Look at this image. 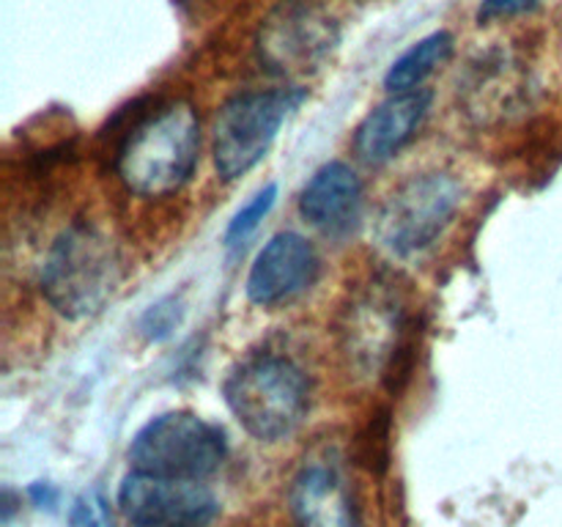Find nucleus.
Here are the masks:
<instances>
[{"label":"nucleus","instance_id":"obj_5","mask_svg":"<svg viewBox=\"0 0 562 527\" xmlns=\"http://www.w3.org/2000/svg\"><path fill=\"white\" fill-rule=\"evenodd\" d=\"M307 99L300 86L245 91L220 108L212 130L214 168L220 179L236 181L269 154L289 115Z\"/></svg>","mask_w":562,"mask_h":527},{"label":"nucleus","instance_id":"obj_3","mask_svg":"<svg viewBox=\"0 0 562 527\" xmlns=\"http://www.w3.org/2000/svg\"><path fill=\"white\" fill-rule=\"evenodd\" d=\"M223 399L250 437L278 442L291 437L307 417L311 379L294 357L256 351L228 373Z\"/></svg>","mask_w":562,"mask_h":527},{"label":"nucleus","instance_id":"obj_12","mask_svg":"<svg viewBox=\"0 0 562 527\" xmlns=\"http://www.w3.org/2000/svg\"><path fill=\"white\" fill-rule=\"evenodd\" d=\"M296 527H362L349 481L329 456L305 461L289 489Z\"/></svg>","mask_w":562,"mask_h":527},{"label":"nucleus","instance_id":"obj_9","mask_svg":"<svg viewBox=\"0 0 562 527\" xmlns=\"http://www.w3.org/2000/svg\"><path fill=\"white\" fill-rule=\"evenodd\" d=\"M119 508L132 527H206L217 497L201 481L132 470L119 486Z\"/></svg>","mask_w":562,"mask_h":527},{"label":"nucleus","instance_id":"obj_17","mask_svg":"<svg viewBox=\"0 0 562 527\" xmlns=\"http://www.w3.org/2000/svg\"><path fill=\"white\" fill-rule=\"evenodd\" d=\"M181 316H184L181 296L168 294L143 311L137 327H140L143 338L151 340V344H159V340H168L173 335V329L181 324Z\"/></svg>","mask_w":562,"mask_h":527},{"label":"nucleus","instance_id":"obj_1","mask_svg":"<svg viewBox=\"0 0 562 527\" xmlns=\"http://www.w3.org/2000/svg\"><path fill=\"white\" fill-rule=\"evenodd\" d=\"M201 157V121L184 99L162 102L126 130L115 173L137 198H165L192 179Z\"/></svg>","mask_w":562,"mask_h":527},{"label":"nucleus","instance_id":"obj_13","mask_svg":"<svg viewBox=\"0 0 562 527\" xmlns=\"http://www.w3.org/2000/svg\"><path fill=\"white\" fill-rule=\"evenodd\" d=\"M366 187L357 170L344 159L324 162L300 192V212L329 239H346L360 225Z\"/></svg>","mask_w":562,"mask_h":527},{"label":"nucleus","instance_id":"obj_16","mask_svg":"<svg viewBox=\"0 0 562 527\" xmlns=\"http://www.w3.org/2000/svg\"><path fill=\"white\" fill-rule=\"evenodd\" d=\"M278 195H280L278 184H263L261 190H258L256 195H252L250 201H247L245 206H241L239 212L228 220V225H225V234H223V245L231 247V250L245 245V242L250 239L258 228H261L263 220L269 217V212H272L274 203H278Z\"/></svg>","mask_w":562,"mask_h":527},{"label":"nucleus","instance_id":"obj_8","mask_svg":"<svg viewBox=\"0 0 562 527\" xmlns=\"http://www.w3.org/2000/svg\"><path fill=\"white\" fill-rule=\"evenodd\" d=\"M340 42V25L318 0H285L261 20L256 36L258 60L280 77L322 69Z\"/></svg>","mask_w":562,"mask_h":527},{"label":"nucleus","instance_id":"obj_20","mask_svg":"<svg viewBox=\"0 0 562 527\" xmlns=\"http://www.w3.org/2000/svg\"><path fill=\"white\" fill-rule=\"evenodd\" d=\"M27 494H31L33 505H38V508H53L55 500H58V492L49 483H33Z\"/></svg>","mask_w":562,"mask_h":527},{"label":"nucleus","instance_id":"obj_15","mask_svg":"<svg viewBox=\"0 0 562 527\" xmlns=\"http://www.w3.org/2000/svg\"><path fill=\"white\" fill-rule=\"evenodd\" d=\"M456 49V38L450 31H434L426 38H420L417 44H412L406 53H401L398 58L390 64L387 75H384V88L390 93L401 91H415L423 86L428 75L445 66L450 60Z\"/></svg>","mask_w":562,"mask_h":527},{"label":"nucleus","instance_id":"obj_14","mask_svg":"<svg viewBox=\"0 0 562 527\" xmlns=\"http://www.w3.org/2000/svg\"><path fill=\"white\" fill-rule=\"evenodd\" d=\"M434 93L428 88L390 93L362 119L355 135V154L368 165H384L415 141L428 119Z\"/></svg>","mask_w":562,"mask_h":527},{"label":"nucleus","instance_id":"obj_19","mask_svg":"<svg viewBox=\"0 0 562 527\" xmlns=\"http://www.w3.org/2000/svg\"><path fill=\"white\" fill-rule=\"evenodd\" d=\"M536 3L538 0H483L481 9H477V22L508 20V16L525 14Z\"/></svg>","mask_w":562,"mask_h":527},{"label":"nucleus","instance_id":"obj_18","mask_svg":"<svg viewBox=\"0 0 562 527\" xmlns=\"http://www.w3.org/2000/svg\"><path fill=\"white\" fill-rule=\"evenodd\" d=\"M69 527H113L110 519V505L97 489H88V492L77 494L69 505Z\"/></svg>","mask_w":562,"mask_h":527},{"label":"nucleus","instance_id":"obj_2","mask_svg":"<svg viewBox=\"0 0 562 527\" xmlns=\"http://www.w3.org/2000/svg\"><path fill=\"white\" fill-rule=\"evenodd\" d=\"M124 278L119 245L97 225L75 223L60 231L44 256V300L64 318L80 322L104 311Z\"/></svg>","mask_w":562,"mask_h":527},{"label":"nucleus","instance_id":"obj_6","mask_svg":"<svg viewBox=\"0 0 562 527\" xmlns=\"http://www.w3.org/2000/svg\"><path fill=\"white\" fill-rule=\"evenodd\" d=\"M228 456L223 428L195 412L173 410L137 428L130 445L132 470L148 475L203 481L217 472Z\"/></svg>","mask_w":562,"mask_h":527},{"label":"nucleus","instance_id":"obj_10","mask_svg":"<svg viewBox=\"0 0 562 527\" xmlns=\"http://www.w3.org/2000/svg\"><path fill=\"white\" fill-rule=\"evenodd\" d=\"M322 256L307 236L280 231L252 258L245 294L258 307H280L294 302L316 285Z\"/></svg>","mask_w":562,"mask_h":527},{"label":"nucleus","instance_id":"obj_7","mask_svg":"<svg viewBox=\"0 0 562 527\" xmlns=\"http://www.w3.org/2000/svg\"><path fill=\"white\" fill-rule=\"evenodd\" d=\"M464 201L453 173L434 170L395 187L376 217V242L393 258H415L448 231Z\"/></svg>","mask_w":562,"mask_h":527},{"label":"nucleus","instance_id":"obj_4","mask_svg":"<svg viewBox=\"0 0 562 527\" xmlns=\"http://www.w3.org/2000/svg\"><path fill=\"white\" fill-rule=\"evenodd\" d=\"M340 349L357 377H382L393 390L404 384L415 357V333L393 280L373 278L351 296L340 322Z\"/></svg>","mask_w":562,"mask_h":527},{"label":"nucleus","instance_id":"obj_11","mask_svg":"<svg viewBox=\"0 0 562 527\" xmlns=\"http://www.w3.org/2000/svg\"><path fill=\"white\" fill-rule=\"evenodd\" d=\"M459 99L477 124L508 119L527 99V71L508 49H486L467 66L459 80Z\"/></svg>","mask_w":562,"mask_h":527}]
</instances>
